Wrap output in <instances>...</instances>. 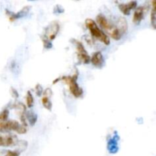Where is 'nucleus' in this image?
<instances>
[{
	"label": "nucleus",
	"mask_w": 156,
	"mask_h": 156,
	"mask_svg": "<svg viewBox=\"0 0 156 156\" xmlns=\"http://www.w3.org/2000/svg\"><path fill=\"white\" fill-rule=\"evenodd\" d=\"M21 124L16 120H0V131L15 130L17 132Z\"/></svg>",
	"instance_id": "obj_8"
},
{
	"label": "nucleus",
	"mask_w": 156,
	"mask_h": 156,
	"mask_svg": "<svg viewBox=\"0 0 156 156\" xmlns=\"http://www.w3.org/2000/svg\"><path fill=\"white\" fill-rule=\"evenodd\" d=\"M34 90H35V92H36V94L37 96H41V95L43 94V92H44V90H43V88L39 85V84H37V85L35 86Z\"/></svg>",
	"instance_id": "obj_18"
},
{
	"label": "nucleus",
	"mask_w": 156,
	"mask_h": 156,
	"mask_svg": "<svg viewBox=\"0 0 156 156\" xmlns=\"http://www.w3.org/2000/svg\"><path fill=\"white\" fill-rule=\"evenodd\" d=\"M120 136L117 134V132L115 131L114 134L111 137H110L107 140V150L110 154H115L118 151L119 146L118 143L120 141Z\"/></svg>",
	"instance_id": "obj_6"
},
{
	"label": "nucleus",
	"mask_w": 156,
	"mask_h": 156,
	"mask_svg": "<svg viewBox=\"0 0 156 156\" xmlns=\"http://www.w3.org/2000/svg\"><path fill=\"white\" fill-rule=\"evenodd\" d=\"M26 119L28 120L29 123H30L31 126H34V125L36 123L37 120V116L36 114L33 112H28L25 114Z\"/></svg>",
	"instance_id": "obj_14"
},
{
	"label": "nucleus",
	"mask_w": 156,
	"mask_h": 156,
	"mask_svg": "<svg viewBox=\"0 0 156 156\" xmlns=\"http://www.w3.org/2000/svg\"><path fill=\"white\" fill-rule=\"evenodd\" d=\"M43 95H44V97H47V98H50L52 96V90H51L50 88H47V89H45V90L43 92Z\"/></svg>",
	"instance_id": "obj_20"
},
{
	"label": "nucleus",
	"mask_w": 156,
	"mask_h": 156,
	"mask_svg": "<svg viewBox=\"0 0 156 156\" xmlns=\"http://www.w3.org/2000/svg\"><path fill=\"white\" fill-rule=\"evenodd\" d=\"M60 78H58V79H56L55 81H54V82H53V83H54V84L57 83V82H58V81H60Z\"/></svg>",
	"instance_id": "obj_24"
},
{
	"label": "nucleus",
	"mask_w": 156,
	"mask_h": 156,
	"mask_svg": "<svg viewBox=\"0 0 156 156\" xmlns=\"http://www.w3.org/2000/svg\"><path fill=\"white\" fill-rule=\"evenodd\" d=\"M72 41H73V44L76 46V50H77L78 59H79V61L85 63V64H88V63H90L91 58L88 54V53H87V51L85 50V47H84L83 44L80 41H77V40L73 39Z\"/></svg>",
	"instance_id": "obj_3"
},
{
	"label": "nucleus",
	"mask_w": 156,
	"mask_h": 156,
	"mask_svg": "<svg viewBox=\"0 0 156 156\" xmlns=\"http://www.w3.org/2000/svg\"><path fill=\"white\" fill-rule=\"evenodd\" d=\"M31 8V7L30 5H28V6H24V8H22V9H21L19 11H18V12L10 13L9 20L11 21H13L16 20V19H18V18H21L24 17V16H26L28 14Z\"/></svg>",
	"instance_id": "obj_11"
},
{
	"label": "nucleus",
	"mask_w": 156,
	"mask_h": 156,
	"mask_svg": "<svg viewBox=\"0 0 156 156\" xmlns=\"http://www.w3.org/2000/svg\"><path fill=\"white\" fill-rule=\"evenodd\" d=\"M18 144V138L11 134L0 135V146H14Z\"/></svg>",
	"instance_id": "obj_7"
},
{
	"label": "nucleus",
	"mask_w": 156,
	"mask_h": 156,
	"mask_svg": "<svg viewBox=\"0 0 156 156\" xmlns=\"http://www.w3.org/2000/svg\"><path fill=\"white\" fill-rule=\"evenodd\" d=\"M20 152L18 151H7L5 156H19Z\"/></svg>",
	"instance_id": "obj_21"
},
{
	"label": "nucleus",
	"mask_w": 156,
	"mask_h": 156,
	"mask_svg": "<svg viewBox=\"0 0 156 156\" xmlns=\"http://www.w3.org/2000/svg\"><path fill=\"white\" fill-rule=\"evenodd\" d=\"M8 114H9V110L8 109H5L0 113V120L2 121H5L7 120L8 117Z\"/></svg>",
	"instance_id": "obj_17"
},
{
	"label": "nucleus",
	"mask_w": 156,
	"mask_h": 156,
	"mask_svg": "<svg viewBox=\"0 0 156 156\" xmlns=\"http://www.w3.org/2000/svg\"><path fill=\"white\" fill-rule=\"evenodd\" d=\"M96 20L101 28L106 31L108 34H110L115 28V24H113L112 22H110L103 14L98 15L96 17Z\"/></svg>",
	"instance_id": "obj_5"
},
{
	"label": "nucleus",
	"mask_w": 156,
	"mask_h": 156,
	"mask_svg": "<svg viewBox=\"0 0 156 156\" xmlns=\"http://www.w3.org/2000/svg\"><path fill=\"white\" fill-rule=\"evenodd\" d=\"M43 42H44V47L47 48V49H50V48L53 47V45H52V44L50 43V41H47V40L45 39V38H43Z\"/></svg>",
	"instance_id": "obj_19"
},
{
	"label": "nucleus",
	"mask_w": 156,
	"mask_h": 156,
	"mask_svg": "<svg viewBox=\"0 0 156 156\" xmlns=\"http://www.w3.org/2000/svg\"><path fill=\"white\" fill-rule=\"evenodd\" d=\"M137 6V2L136 1H131L127 3H120L118 5V8L124 15H129L130 10L133 9Z\"/></svg>",
	"instance_id": "obj_10"
},
{
	"label": "nucleus",
	"mask_w": 156,
	"mask_h": 156,
	"mask_svg": "<svg viewBox=\"0 0 156 156\" xmlns=\"http://www.w3.org/2000/svg\"><path fill=\"white\" fill-rule=\"evenodd\" d=\"M59 31H60V24L56 21H53L47 27L44 38L49 41H53L56 38L57 34L59 33Z\"/></svg>",
	"instance_id": "obj_4"
},
{
	"label": "nucleus",
	"mask_w": 156,
	"mask_h": 156,
	"mask_svg": "<svg viewBox=\"0 0 156 156\" xmlns=\"http://www.w3.org/2000/svg\"><path fill=\"white\" fill-rule=\"evenodd\" d=\"M26 102H27V106L29 107V108L33 107L34 103V97L30 91H28L27 93V96H26Z\"/></svg>",
	"instance_id": "obj_16"
},
{
	"label": "nucleus",
	"mask_w": 156,
	"mask_h": 156,
	"mask_svg": "<svg viewBox=\"0 0 156 156\" xmlns=\"http://www.w3.org/2000/svg\"><path fill=\"white\" fill-rule=\"evenodd\" d=\"M152 4V9L151 11V24L153 28H156V1L153 0L151 2Z\"/></svg>",
	"instance_id": "obj_13"
},
{
	"label": "nucleus",
	"mask_w": 156,
	"mask_h": 156,
	"mask_svg": "<svg viewBox=\"0 0 156 156\" xmlns=\"http://www.w3.org/2000/svg\"><path fill=\"white\" fill-rule=\"evenodd\" d=\"M90 62H92V64L95 66H96V67H101V66H103L104 63V60L102 54L99 52V51L94 53L92 58H91Z\"/></svg>",
	"instance_id": "obj_12"
},
{
	"label": "nucleus",
	"mask_w": 156,
	"mask_h": 156,
	"mask_svg": "<svg viewBox=\"0 0 156 156\" xmlns=\"http://www.w3.org/2000/svg\"><path fill=\"white\" fill-rule=\"evenodd\" d=\"M148 11V6L147 5H141L136 8L133 14V22L135 24H139L141 22V21L143 19L145 14Z\"/></svg>",
	"instance_id": "obj_9"
},
{
	"label": "nucleus",
	"mask_w": 156,
	"mask_h": 156,
	"mask_svg": "<svg viewBox=\"0 0 156 156\" xmlns=\"http://www.w3.org/2000/svg\"><path fill=\"white\" fill-rule=\"evenodd\" d=\"M85 25L90 31L91 34L93 37L99 40L100 41L104 44L105 45H109L110 43V37L99 28L96 22L91 18H87L85 20Z\"/></svg>",
	"instance_id": "obj_1"
},
{
	"label": "nucleus",
	"mask_w": 156,
	"mask_h": 156,
	"mask_svg": "<svg viewBox=\"0 0 156 156\" xmlns=\"http://www.w3.org/2000/svg\"><path fill=\"white\" fill-rule=\"evenodd\" d=\"M41 102H42V104L45 108H47L49 110H51V108H52V103H51L49 98L44 96L42 98V99H41Z\"/></svg>",
	"instance_id": "obj_15"
},
{
	"label": "nucleus",
	"mask_w": 156,
	"mask_h": 156,
	"mask_svg": "<svg viewBox=\"0 0 156 156\" xmlns=\"http://www.w3.org/2000/svg\"><path fill=\"white\" fill-rule=\"evenodd\" d=\"M77 79L78 73H75L72 76H63V77L60 78V80L63 81L68 85L70 92L75 98H79L83 95V89L78 85Z\"/></svg>",
	"instance_id": "obj_2"
},
{
	"label": "nucleus",
	"mask_w": 156,
	"mask_h": 156,
	"mask_svg": "<svg viewBox=\"0 0 156 156\" xmlns=\"http://www.w3.org/2000/svg\"><path fill=\"white\" fill-rule=\"evenodd\" d=\"M11 96H12L13 98H18V96H19L17 90H16V89H15L14 88H11Z\"/></svg>",
	"instance_id": "obj_22"
},
{
	"label": "nucleus",
	"mask_w": 156,
	"mask_h": 156,
	"mask_svg": "<svg viewBox=\"0 0 156 156\" xmlns=\"http://www.w3.org/2000/svg\"><path fill=\"white\" fill-rule=\"evenodd\" d=\"M64 11V9L62 8L60 5H56L55 8H54V12L55 13H63Z\"/></svg>",
	"instance_id": "obj_23"
}]
</instances>
